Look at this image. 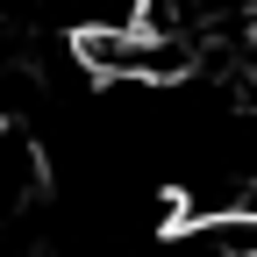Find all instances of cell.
Wrapping results in <instances>:
<instances>
[{
	"mask_svg": "<svg viewBox=\"0 0 257 257\" xmlns=\"http://www.w3.org/2000/svg\"><path fill=\"white\" fill-rule=\"evenodd\" d=\"M136 257H257V214H186L179 229H157Z\"/></svg>",
	"mask_w": 257,
	"mask_h": 257,
	"instance_id": "1",
	"label": "cell"
},
{
	"mask_svg": "<svg viewBox=\"0 0 257 257\" xmlns=\"http://www.w3.org/2000/svg\"><path fill=\"white\" fill-rule=\"evenodd\" d=\"M200 15H207V0H136V29L172 36V43H186L200 29Z\"/></svg>",
	"mask_w": 257,
	"mask_h": 257,
	"instance_id": "2",
	"label": "cell"
}]
</instances>
